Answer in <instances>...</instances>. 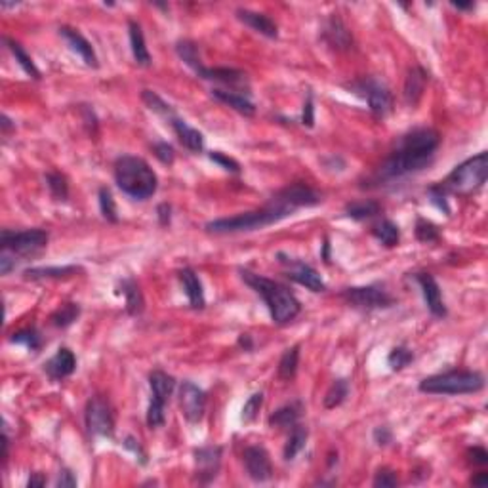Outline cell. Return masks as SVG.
<instances>
[{
	"label": "cell",
	"instance_id": "6da1fadb",
	"mask_svg": "<svg viewBox=\"0 0 488 488\" xmlns=\"http://www.w3.org/2000/svg\"><path fill=\"white\" fill-rule=\"evenodd\" d=\"M322 203V195L304 181H294L286 185L285 189L275 193L269 198L267 204L262 208L243 212V214L231 216V218H220V220L208 221L204 229L210 235H235V233H250L273 226L286 220L288 216L298 212L299 208H309Z\"/></svg>",
	"mask_w": 488,
	"mask_h": 488
},
{
	"label": "cell",
	"instance_id": "7a4b0ae2",
	"mask_svg": "<svg viewBox=\"0 0 488 488\" xmlns=\"http://www.w3.org/2000/svg\"><path fill=\"white\" fill-rule=\"evenodd\" d=\"M441 145V134L433 128H414L399 137L395 149L386 161L368 176L363 187H386L395 181L422 172L433 162L435 153Z\"/></svg>",
	"mask_w": 488,
	"mask_h": 488
},
{
	"label": "cell",
	"instance_id": "3957f363",
	"mask_svg": "<svg viewBox=\"0 0 488 488\" xmlns=\"http://www.w3.org/2000/svg\"><path fill=\"white\" fill-rule=\"evenodd\" d=\"M238 273H240V279L256 292L258 296L263 299V304L267 305L269 315H271L275 324L285 327L299 315L302 304L288 286L280 285L273 279H267L263 275L252 273L250 269L240 267Z\"/></svg>",
	"mask_w": 488,
	"mask_h": 488
},
{
	"label": "cell",
	"instance_id": "277c9868",
	"mask_svg": "<svg viewBox=\"0 0 488 488\" xmlns=\"http://www.w3.org/2000/svg\"><path fill=\"white\" fill-rule=\"evenodd\" d=\"M115 181L119 189L136 198V201H147L157 193L159 178L155 170L149 166V162L136 155H122L115 161Z\"/></svg>",
	"mask_w": 488,
	"mask_h": 488
},
{
	"label": "cell",
	"instance_id": "5b68a950",
	"mask_svg": "<svg viewBox=\"0 0 488 488\" xmlns=\"http://www.w3.org/2000/svg\"><path fill=\"white\" fill-rule=\"evenodd\" d=\"M418 389L428 395H471L484 389V376L477 370H448L423 378Z\"/></svg>",
	"mask_w": 488,
	"mask_h": 488
},
{
	"label": "cell",
	"instance_id": "8992f818",
	"mask_svg": "<svg viewBox=\"0 0 488 488\" xmlns=\"http://www.w3.org/2000/svg\"><path fill=\"white\" fill-rule=\"evenodd\" d=\"M488 178V153L482 151L479 155L471 157L467 161L454 168L448 174L447 179L441 181V187L447 191V195H458V197H470L477 191H481Z\"/></svg>",
	"mask_w": 488,
	"mask_h": 488
},
{
	"label": "cell",
	"instance_id": "52a82bcc",
	"mask_svg": "<svg viewBox=\"0 0 488 488\" xmlns=\"http://www.w3.org/2000/svg\"><path fill=\"white\" fill-rule=\"evenodd\" d=\"M346 88L355 95H361L364 102L368 103L370 113L374 119H386L387 115L393 111V94L380 78L361 77L346 84Z\"/></svg>",
	"mask_w": 488,
	"mask_h": 488
},
{
	"label": "cell",
	"instance_id": "ba28073f",
	"mask_svg": "<svg viewBox=\"0 0 488 488\" xmlns=\"http://www.w3.org/2000/svg\"><path fill=\"white\" fill-rule=\"evenodd\" d=\"M48 238L50 237L44 229H23V231L2 229L0 246L2 250L10 252L16 258H33L46 248Z\"/></svg>",
	"mask_w": 488,
	"mask_h": 488
},
{
	"label": "cell",
	"instance_id": "9c48e42d",
	"mask_svg": "<svg viewBox=\"0 0 488 488\" xmlns=\"http://www.w3.org/2000/svg\"><path fill=\"white\" fill-rule=\"evenodd\" d=\"M339 298L349 307L361 311H374L393 307L395 298L380 285L368 286H349L339 292Z\"/></svg>",
	"mask_w": 488,
	"mask_h": 488
},
{
	"label": "cell",
	"instance_id": "30bf717a",
	"mask_svg": "<svg viewBox=\"0 0 488 488\" xmlns=\"http://www.w3.org/2000/svg\"><path fill=\"white\" fill-rule=\"evenodd\" d=\"M84 423L92 437L111 439L115 435L113 406L103 395H94L84 408Z\"/></svg>",
	"mask_w": 488,
	"mask_h": 488
},
{
	"label": "cell",
	"instance_id": "8fae6325",
	"mask_svg": "<svg viewBox=\"0 0 488 488\" xmlns=\"http://www.w3.org/2000/svg\"><path fill=\"white\" fill-rule=\"evenodd\" d=\"M277 262L285 267L286 277L290 280H294V282H298L299 286H305V288L311 292L327 290V285H324V280H322V277L319 275V271H317L315 267H311L309 263L302 262L298 258L288 256L285 252H279V254H277Z\"/></svg>",
	"mask_w": 488,
	"mask_h": 488
},
{
	"label": "cell",
	"instance_id": "7c38bea8",
	"mask_svg": "<svg viewBox=\"0 0 488 488\" xmlns=\"http://www.w3.org/2000/svg\"><path fill=\"white\" fill-rule=\"evenodd\" d=\"M197 77L203 78V80H210V83L221 84V86H226V90H233V92H238V94L244 92V95L250 97V83H248L246 73L240 71V69H235V67L204 65V69L198 73Z\"/></svg>",
	"mask_w": 488,
	"mask_h": 488
},
{
	"label": "cell",
	"instance_id": "4fadbf2b",
	"mask_svg": "<svg viewBox=\"0 0 488 488\" xmlns=\"http://www.w3.org/2000/svg\"><path fill=\"white\" fill-rule=\"evenodd\" d=\"M179 406L187 422L198 423L206 412V393L193 381H184L179 386Z\"/></svg>",
	"mask_w": 488,
	"mask_h": 488
},
{
	"label": "cell",
	"instance_id": "5bb4252c",
	"mask_svg": "<svg viewBox=\"0 0 488 488\" xmlns=\"http://www.w3.org/2000/svg\"><path fill=\"white\" fill-rule=\"evenodd\" d=\"M244 470L252 481L265 482L273 477V465L269 452L263 447H246L243 452Z\"/></svg>",
	"mask_w": 488,
	"mask_h": 488
},
{
	"label": "cell",
	"instance_id": "9a60e30c",
	"mask_svg": "<svg viewBox=\"0 0 488 488\" xmlns=\"http://www.w3.org/2000/svg\"><path fill=\"white\" fill-rule=\"evenodd\" d=\"M414 280L420 286L422 290L423 302L428 305L429 313L437 319H445L448 315L447 305H445V299H442L441 286L435 280V277L431 273H416L414 275Z\"/></svg>",
	"mask_w": 488,
	"mask_h": 488
},
{
	"label": "cell",
	"instance_id": "2e32d148",
	"mask_svg": "<svg viewBox=\"0 0 488 488\" xmlns=\"http://www.w3.org/2000/svg\"><path fill=\"white\" fill-rule=\"evenodd\" d=\"M221 454L223 448L208 445L195 450V464H197V481L201 484H208L218 477L221 467Z\"/></svg>",
	"mask_w": 488,
	"mask_h": 488
},
{
	"label": "cell",
	"instance_id": "e0dca14e",
	"mask_svg": "<svg viewBox=\"0 0 488 488\" xmlns=\"http://www.w3.org/2000/svg\"><path fill=\"white\" fill-rule=\"evenodd\" d=\"M60 36L67 42V46L71 48L73 52L84 61V65L92 67V69H97V67H100V60H97V55H95V50L94 46H92V42H90L80 31L73 29L69 25H61Z\"/></svg>",
	"mask_w": 488,
	"mask_h": 488
},
{
	"label": "cell",
	"instance_id": "ac0fdd59",
	"mask_svg": "<svg viewBox=\"0 0 488 488\" xmlns=\"http://www.w3.org/2000/svg\"><path fill=\"white\" fill-rule=\"evenodd\" d=\"M321 36L328 46L334 48V50H338V52H349L353 48V44H355L351 31L347 29L346 23H344L338 16H330V18L324 21Z\"/></svg>",
	"mask_w": 488,
	"mask_h": 488
},
{
	"label": "cell",
	"instance_id": "d6986e66",
	"mask_svg": "<svg viewBox=\"0 0 488 488\" xmlns=\"http://www.w3.org/2000/svg\"><path fill=\"white\" fill-rule=\"evenodd\" d=\"M77 370V357L69 347H60L54 357L44 363V372L52 381H61L75 374Z\"/></svg>",
	"mask_w": 488,
	"mask_h": 488
},
{
	"label": "cell",
	"instance_id": "ffe728a7",
	"mask_svg": "<svg viewBox=\"0 0 488 488\" xmlns=\"http://www.w3.org/2000/svg\"><path fill=\"white\" fill-rule=\"evenodd\" d=\"M429 73L423 69L422 65H414L408 69L405 78V88H403V95L408 107H416L420 100L423 97L425 86H428Z\"/></svg>",
	"mask_w": 488,
	"mask_h": 488
},
{
	"label": "cell",
	"instance_id": "44dd1931",
	"mask_svg": "<svg viewBox=\"0 0 488 488\" xmlns=\"http://www.w3.org/2000/svg\"><path fill=\"white\" fill-rule=\"evenodd\" d=\"M235 16H237L240 23L250 27L252 31H256L260 35L267 36V38H277L279 36V25L265 14L254 12V10H248V8H237Z\"/></svg>",
	"mask_w": 488,
	"mask_h": 488
},
{
	"label": "cell",
	"instance_id": "7402d4cb",
	"mask_svg": "<svg viewBox=\"0 0 488 488\" xmlns=\"http://www.w3.org/2000/svg\"><path fill=\"white\" fill-rule=\"evenodd\" d=\"M168 124L172 126L174 134L178 136L179 143L184 145L185 149L191 151V153H201V151L204 149L203 132H198L197 128H193L191 124H187L184 119H179L178 115L168 120Z\"/></svg>",
	"mask_w": 488,
	"mask_h": 488
},
{
	"label": "cell",
	"instance_id": "603a6c76",
	"mask_svg": "<svg viewBox=\"0 0 488 488\" xmlns=\"http://www.w3.org/2000/svg\"><path fill=\"white\" fill-rule=\"evenodd\" d=\"M181 285H184V290L187 294V299H189V305L193 309H204L206 307V298H204V288L203 282L198 279V275L195 269L184 267L179 269L178 273Z\"/></svg>",
	"mask_w": 488,
	"mask_h": 488
},
{
	"label": "cell",
	"instance_id": "cb8c5ba5",
	"mask_svg": "<svg viewBox=\"0 0 488 488\" xmlns=\"http://www.w3.org/2000/svg\"><path fill=\"white\" fill-rule=\"evenodd\" d=\"M212 95H214L218 102H221L227 107H231L233 111H237L238 115L243 117H254L256 115V105L252 102L248 95L238 94V92H233V90L226 88H212Z\"/></svg>",
	"mask_w": 488,
	"mask_h": 488
},
{
	"label": "cell",
	"instance_id": "d4e9b609",
	"mask_svg": "<svg viewBox=\"0 0 488 488\" xmlns=\"http://www.w3.org/2000/svg\"><path fill=\"white\" fill-rule=\"evenodd\" d=\"M117 294H122L126 302V313L128 315H142L145 309V298L143 292L137 285L136 279H122L117 285Z\"/></svg>",
	"mask_w": 488,
	"mask_h": 488
},
{
	"label": "cell",
	"instance_id": "484cf974",
	"mask_svg": "<svg viewBox=\"0 0 488 488\" xmlns=\"http://www.w3.org/2000/svg\"><path fill=\"white\" fill-rule=\"evenodd\" d=\"M128 36H130V48L132 55H134V61H136L139 67H149L153 63L149 54V48L145 44V35H143L142 25L130 19L128 21Z\"/></svg>",
	"mask_w": 488,
	"mask_h": 488
},
{
	"label": "cell",
	"instance_id": "4316f807",
	"mask_svg": "<svg viewBox=\"0 0 488 488\" xmlns=\"http://www.w3.org/2000/svg\"><path fill=\"white\" fill-rule=\"evenodd\" d=\"M80 265H55V267H29L23 271V279L27 280H61L83 273Z\"/></svg>",
	"mask_w": 488,
	"mask_h": 488
},
{
	"label": "cell",
	"instance_id": "83f0119b",
	"mask_svg": "<svg viewBox=\"0 0 488 488\" xmlns=\"http://www.w3.org/2000/svg\"><path fill=\"white\" fill-rule=\"evenodd\" d=\"M302 412H304V406H302L299 401H294V403H288V405L280 406L279 410H275L273 414L269 416V420H267L269 428L292 429L296 423L299 422Z\"/></svg>",
	"mask_w": 488,
	"mask_h": 488
},
{
	"label": "cell",
	"instance_id": "f1b7e54d",
	"mask_svg": "<svg viewBox=\"0 0 488 488\" xmlns=\"http://www.w3.org/2000/svg\"><path fill=\"white\" fill-rule=\"evenodd\" d=\"M149 386L153 399L168 403L170 397H172L174 389H176V378L164 372V370H153L149 374Z\"/></svg>",
	"mask_w": 488,
	"mask_h": 488
},
{
	"label": "cell",
	"instance_id": "f546056e",
	"mask_svg": "<svg viewBox=\"0 0 488 488\" xmlns=\"http://www.w3.org/2000/svg\"><path fill=\"white\" fill-rule=\"evenodd\" d=\"M347 218H351L355 221H364L372 220L376 216L381 214V204L374 198H364V201H353V203H347L346 208H344Z\"/></svg>",
	"mask_w": 488,
	"mask_h": 488
},
{
	"label": "cell",
	"instance_id": "4dcf8cb0",
	"mask_svg": "<svg viewBox=\"0 0 488 488\" xmlns=\"http://www.w3.org/2000/svg\"><path fill=\"white\" fill-rule=\"evenodd\" d=\"M370 233H372V237H374L378 243L383 244L386 248H395V246H399L401 243L399 226L393 223L391 220H380L378 223L372 226Z\"/></svg>",
	"mask_w": 488,
	"mask_h": 488
},
{
	"label": "cell",
	"instance_id": "1f68e13d",
	"mask_svg": "<svg viewBox=\"0 0 488 488\" xmlns=\"http://www.w3.org/2000/svg\"><path fill=\"white\" fill-rule=\"evenodd\" d=\"M4 44H6L8 50L12 52V55L16 58V61H18V65L25 71V75H29V77L35 78V80H41L42 78L41 71H38V67L35 65V61H33V58L27 54V50H25V48L21 46L18 41L10 38V36H4Z\"/></svg>",
	"mask_w": 488,
	"mask_h": 488
},
{
	"label": "cell",
	"instance_id": "d6a6232c",
	"mask_svg": "<svg viewBox=\"0 0 488 488\" xmlns=\"http://www.w3.org/2000/svg\"><path fill=\"white\" fill-rule=\"evenodd\" d=\"M176 54H178V58L184 61L185 65L191 67L197 75L204 69V63L203 60H201V52H198L197 42L187 41V38L178 41L176 42Z\"/></svg>",
	"mask_w": 488,
	"mask_h": 488
},
{
	"label": "cell",
	"instance_id": "836d02e7",
	"mask_svg": "<svg viewBox=\"0 0 488 488\" xmlns=\"http://www.w3.org/2000/svg\"><path fill=\"white\" fill-rule=\"evenodd\" d=\"M299 349H302V346L296 344V346L288 347V349L282 353V357H280L279 361V366H277V376H279L280 380L290 381L296 378L299 366Z\"/></svg>",
	"mask_w": 488,
	"mask_h": 488
},
{
	"label": "cell",
	"instance_id": "e575fe53",
	"mask_svg": "<svg viewBox=\"0 0 488 488\" xmlns=\"http://www.w3.org/2000/svg\"><path fill=\"white\" fill-rule=\"evenodd\" d=\"M307 437H309L307 428L296 423V425L292 428L290 435H288V441H286L285 450H282V458H285L286 462H292V460L296 458V456L304 450L305 445H307Z\"/></svg>",
	"mask_w": 488,
	"mask_h": 488
},
{
	"label": "cell",
	"instance_id": "d590c367",
	"mask_svg": "<svg viewBox=\"0 0 488 488\" xmlns=\"http://www.w3.org/2000/svg\"><path fill=\"white\" fill-rule=\"evenodd\" d=\"M347 395H349V381L346 378L334 380L332 386L328 387L324 399H322V405L327 410H334V408H338L346 403Z\"/></svg>",
	"mask_w": 488,
	"mask_h": 488
},
{
	"label": "cell",
	"instance_id": "8d00e7d4",
	"mask_svg": "<svg viewBox=\"0 0 488 488\" xmlns=\"http://www.w3.org/2000/svg\"><path fill=\"white\" fill-rule=\"evenodd\" d=\"M10 341L16 344V346H23L27 351H41L42 346H44V339H42V334L36 330L35 327L23 328V330H18L10 336Z\"/></svg>",
	"mask_w": 488,
	"mask_h": 488
},
{
	"label": "cell",
	"instance_id": "74e56055",
	"mask_svg": "<svg viewBox=\"0 0 488 488\" xmlns=\"http://www.w3.org/2000/svg\"><path fill=\"white\" fill-rule=\"evenodd\" d=\"M80 317V305L75 304V302H67V304L60 305L58 309L50 315V322L54 324L55 328H69L75 321H78Z\"/></svg>",
	"mask_w": 488,
	"mask_h": 488
},
{
	"label": "cell",
	"instance_id": "f35d334b",
	"mask_svg": "<svg viewBox=\"0 0 488 488\" xmlns=\"http://www.w3.org/2000/svg\"><path fill=\"white\" fill-rule=\"evenodd\" d=\"M142 100H143V103L147 105L149 111H153L155 115L162 117L166 122L172 119V117H176V111H174L172 105L164 102L161 95L157 94V92H153V90H143Z\"/></svg>",
	"mask_w": 488,
	"mask_h": 488
},
{
	"label": "cell",
	"instance_id": "ab89813d",
	"mask_svg": "<svg viewBox=\"0 0 488 488\" xmlns=\"http://www.w3.org/2000/svg\"><path fill=\"white\" fill-rule=\"evenodd\" d=\"M46 187L54 201H67L69 198V181L61 172H48L44 176Z\"/></svg>",
	"mask_w": 488,
	"mask_h": 488
},
{
	"label": "cell",
	"instance_id": "60d3db41",
	"mask_svg": "<svg viewBox=\"0 0 488 488\" xmlns=\"http://www.w3.org/2000/svg\"><path fill=\"white\" fill-rule=\"evenodd\" d=\"M97 201H100V210H102L103 220H107L109 223H117L119 221L117 203H115L113 193H111L109 187H100V191H97Z\"/></svg>",
	"mask_w": 488,
	"mask_h": 488
},
{
	"label": "cell",
	"instance_id": "b9f144b4",
	"mask_svg": "<svg viewBox=\"0 0 488 488\" xmlns=\"http://www.w3.org/2000/svg\"><path fill=\"white\" fill-rule=\"evenodd\" d=\"M412 361H414V353H412V349H408L406 346L393 347L391 353L387 355V364H389V368L393 370V372L405 370Z\"/></svg>",
	"mask_w": 488,
	"mask_h": 488
},
{
	"label": "cell",
	"instance_id": "7bdbcfd3",
	"mask_svg": "<svg viewBox=\"0 0 488 488\" xmlns=\"http://www.w3.org/2000/svg\"><path fill=\"white\" fill-rule=\"evenodd\" d=\"M414 233H416V238L420 243H437L441 238V229L425 218H418Z\"/></svg>",
	"mask_w": 488,
	"mask_h": 488
},
{
	"label": "cell",
	"instance_id": "ee69618b",
	"mask_svg": "<svg viewBox=\"0 0 488 488\" xmlns=\"http://www.w3.org/2000/svg\"><path fill=\"white\" fill-rule=\"evenodd\" d=\"M166 403H162V401L159 399H153L151 397L149 401V408H147V425H149L151 429H159L164 425V422H166Z\"/></svg>",
	"mask_w": 488,
	"mask_h": 488
},
{
	"label": "cell",
	"instance_id": "f6af8a7d",
	"mask_svg": "<svg viewBox=\"0 0 488 488\" xmlns=\"http://www.w3.org/2000/svg\"><path fill=\"white\" fill-rule=\"evenodd\" d=\"M428 197H429V203L433 204L435 208H439L442 212V214L450 216V206H448V195L447 191L442 189L441 184H435L431 185L428 189Z\"/></svg>",
	"mask_w": 488,
	"mask_h": 488
},
{
	"label": "cell",
	"instance_id": "bcb514c9",
	"mask_svg": "<svg viewBox=\"0 0 488 488\" xmlns=\"http://www.w3.org/2000/svg\"><path fill=\"white\" fill-rule=\"evenodd\" d=\"M262 406H263V393L250 395L248 401H246L243 406V414H240L243 422L244 423L254 422V420L258 418V414H260V410H262Z\"/></svg>",
	"mask_w": 488,
	"mask_h": 488
},
{
	"label": "cell",
	"instance_id": "7dc6e473",
	"mask_svg": "<svg viewBox=\"0 0 488 488\" xmlns=\"http://www.w3.org/2000/svg\"><path fill=\"white\" fill-rule=\"evenodd\" d=\"M372 484H374L376 488H393L399 484V477H397V473H395L393 470L381 467V470L376 471Z\"/></svg>",
	"mask_w": 488,
	"mask_h": 488
},
{
	"label": "cell",
	"instance_id": "c3c4849f",
	"mask_svg": "<svg viewBox=\"0 0 488 488\" xmlns=\"http://www.w3.org/2000/svg\"><path fill=\"white\" fill-rule=\"evenodd\" d=\"M208 157H210V161L216 162L218 166H221L223 170H227V172H231V174L240 172V164H238L235 159H231V157H227L226 153H221V151H210Z\"/></svg>",
	"mask_w": 488,
	"mask_h": 488
},
{
	"label": "cell",
	"instance_id": "681fc988",
	"mask_svg": "<svg viewBox=\"0 0 488 488\" xmlns=\"http://www.w3.org/2000/svg\"><path fill=\"white\" fill-rule=\"evenodd\" d=\"M153 155H155L162 164H168V166L174 164V161H176V151H174V147L168 142H157L155 145H153Z\"/></svg>",
	"mask_w": 488,
	"mask_h": 488
},
{
	"label": "cell",
	"instance_id": "f907efd6",
	"mask_svg": "<svg viewBox=\"0 0 488 488\" xmlns=\"http://www.w3.org/2000/svg\"><path fill=\"white\" fill-rule=\"evenodd\" d=\"M302 124L307 128L315 126V102H313V94H307V100L304 103V113H302Z\"/></svg>",
	"mask_w": 488,
	"mask_h": 488
},
{
	"label": "cell",
	"instance_id": "816d5d0a",
	"mask_svg": "<svg viewBox=\"0 0 488 488\" xmlns=\"http://www.w3.org/2000/svg\"><path fill=\"white\" fill-rule=\"evenodd\" d=\"M80 111H83V120L86 130H88L90 136H95L97 134V117H95L94 109L90 105H80Z\"/></svg>",
	"mask_w": 488,
	"mask_h": 488
},
{
	"label": "cell",
	"instance_id": "f5cc1de1",
	"mask_svg": "<svg viewBox=\"0 0 488 488\" xmlns=\"http://www.w3.org/2000/svg\"><path fill=\"white\" fill-rule=\"evenodd\" d=\"M372 437H374V442L378 447H387V445L393 442V431L387 428V425H378V428L374 429Z\"/></svg>",
	"mask_w": 488,
	"mask_h": 488
},
{
	"label": "cell",
	"instance_id": "db71d44e",
	"mask_svg": "<svg viewBox=\"0 0 488 488\" xmlns=\"http://www.w3.org/2000/svg\"><path fill=\"white\" fill-rule=\"evenodd\" d=\"M124 447L128 448V450H132L134 452V456H136L137 460H139V464L145 465L147 464V452L143 450L142 445H139V441H137L136 437H132V435H128L124 439Z\"/></svg>",
	"mask_w": 488,
	"mask_h": 488
},
{
	"label": "cell",
	"instance_id": "11a10c76",
	"mask_svg": "<svg viewBox=\"0 0 488 488\" xmlns=\"http://www.w3.org/2000/svg\"><path fill=\"white\" fill-rule=\"evenodd\" d=\"M467 460H470V464L473 465H487L488 464V452L487 448L484 447H471L470 450H467Z\"/></svg>",
	"mask_w": 488,
	"mask_h": 488
},
{
	"label": "cell",
	"instance_id": "9f6ffc18",
	"mask_svg": "<svg viewBox=\"0 0 488 488\" xmlns=\"http://www.w3.org/2000/svg\"><path fill=\"white\" fill-rule=\"evenodd\" d=\"M77 477H75V473H73L71 470H67V467H63V470L58 473V481H55V487L58 488H75L77 487Z\"/></svg>",
	"mask_w": 488,
	"mask_h": 488
},
{
	"label": "cell",
	"instance_id": "6f0895ef",
	"mask_svg": "<svg viewBox=\"0 0 488 488\" xmlns=\"http://www.w3.org/2000/svg\"><path fill=\"white\" fill-rule=\"evenodd\" d=\"M18 265V258L10 254V252H4L0 254V273L2 275H10Z\"/></svg>",
	"mask_w": 488,
	"mask_h": 488
},
{
	"label": "cell",
	"instance_id": "680465c9",
	"mask_svg": "<svg viewBox=\"0 0 488 488\" xmlns=\"http://www.w3.org/2000/svg\"><path fill=\"white\" fill-rule=\"evenodd\" d=\"M157 218H159V226L168 227L172 221V206L168 203H161L157 206Z\"/></svg>",
	"mask_w": 488,
	"mask_h": 488
},
{
	"label": "cell",
	"instance_id": "91938a15",
	"mask_svg": "<svg viewBox=\"0 0 488 488\" xmlns=\"http://www.w3.org/2000/svg\"><path fill=\"white\" fill-rule=\"evenodd\" d=\"M322 164H324V166H327L328 170H332V172H334V170H338V168H336V166H339V170H346V161H344V159H341V157H339V155L324 157V159H322Z\"/></svg>",
	"mask_w": 488,
	"mask_h": 488
},
{
	"label": "cell",
	"instance_id": "94428289",
	"mask_svg": "<svg viewBox=\"0 0 488 488\" xmlns=\"http://www.w3.org/2000/svg\"><path fill=\"white\" fill-rule=\"evenodd\" d=\"M237 346L243 349V351H252L254 349V339H252L250 334H240L237 339Z\"/></svg>",
	"mask_w": 488,
	"mask_h": 488
},
{
	"label": "cell",
	"instance_id": "6125c7cd",
	"mask_svg": "<svg viewBox=\"0 0 488 488\" xmlns=\"http://www.w3.org/2000/svg\"><path fill=\"white\" fill-rule=\"evenodd\" d=\"M46 484V477L42 473H31L29 481H27V487L29 488H41Z\"/></svg>",
	"mask_w": 488,
	"mask_h": 488
},
{
	"label": "cell",
	"instance_id": "be15d7a7",
	"mask_svg": "<svg viewBox=\"0 0 488 488\" xmlns=\"http://www.w3.org/2000/svg\"><path fill=\"white\" fill-rule=\"evenodd\" d=\"M0 128H2V136H8L10 132L16 130V122H14L8 115H2V122H0Z\"/></svg>",
	"mask_w": 488,
	"mask_h": 488
},
{
	"label": "cell",
	"instance_id": "e7e4bbea",
	"mask_svg": "<svg viewBox=\"0 0 488 488\" xmlns=\"http://www.w3.org/2000/svg\"><path fill=\"white\" fill-rule=\"evenodd\" d=\"M471 484H473V487H484V484H488L487 471H479V473L471 479Z\"/></svg>",
	"mask_w": 488,
	"mask_h": 488
},
{
	"label": "cell",
	"instance_id": "03108f58",
	"mask_svg": "<svg viewBox=\"0 0 488 488\" xmlns=\"http://www.w3.org/2000/svg\"><path fill=\"white\" fill-rule=\"evenodd\" d=\"M321 258L324 263H330V243H328V238H324V243H322Z\"/></svg>",
	"mask_w": 488,
	"mask_h": 488
},
{
	"label": "cell",
	"instance_id": "003e7915",
	"mask_svg": "<svg viewBox=\"0 0 488 488\" xmlns=\"http://www.w3.org/2000/svg\"><path fill=\"white\" fill-rule=\"evenodd\" d=\"M452 8H456V10H462V12H465V10H473L475 8V2H452Z\"/></svg>",
	"mask_w": 488,
	"mask_h": 488
}]
</instances>
